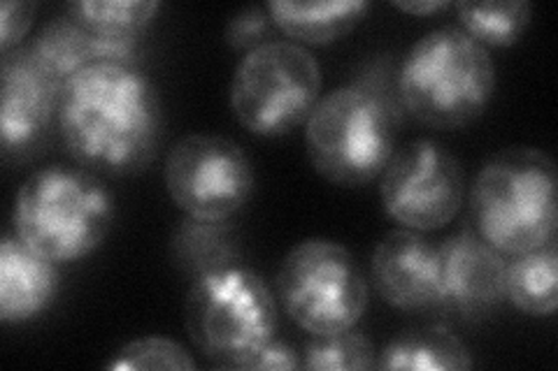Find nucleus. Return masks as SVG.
Segmentation results:
<instances>
[{"label":"nucleus","instance_id":"nucleus-1","mask_svg":"<svg viewBox=\"0 0 558 371\" xmlns=\"http://www.w3.org/2000/svg\"><path fill=\"white\" fill-rule=\"evenodd\" d=\"M59 135L68 156L94 174L143 172L163 137L159 88L137 67H84L63 84Z\"/></svg>","mask_w":558,"mask_h":371},{"label":"nucleus","instance_id":"nucleus-2","mask_svg":"<svg viewBox=\"0 0 558 371\" xmlns=\"http://www.w3.org/2000/svg\"><path fill=\"white\" fill-rule=\"evenodd\" d=\"M403 114L396 84L379 67L322 96L305 121L312 168L338 186L371 184L398 149Z\"/></svg>","mask_w":558,"mask_h":371},{"label":"nucleus","instance_id":"nucleus-3","mask_svg":"<svg viewBox=\"0 0 558 371\" xmlns=\"http://www.w3.org/2000/svg\"><path fill=\"white\" fill-rule=\"evenodd\" d=\"M556 163L535 147H508L480 168L470 186V225L502 256L556 239Z\"/></svg>","mask_w":558,"mask_h":371},{"label":"nucleus","instance_id":"nucleus-4","mask_svg":"<svg viewBox=\"0 0 558 371\" xmlns=\"http://www.w3.org/2000/svg\"><path fill=\"white\" fill-rule=\"evenodd\" d=\"M494 91L492 54L459 26L435 28L418 38L396 73V94L403 110L440 131L480 119Z\"/></svg>","mask_w":558,"mask_h":371},{"label":"nucleus","instance_id":"nucleus-5","mask_svg":"<svg viewBox=\"0 0 558 371\" xmlns=\"http://www.w3.org/2000/svg\"><path fill=\"white\" fill-rule=\"evenodd\" d=\"M114 217V198L98 174L47 165L28 174L16 190L12 227L33 251L61 264L100 249Z\"/></svg>","mask_w":558,"mask_h":371},{"label":"nucleus","instance_id":"nucleus-6","mask_svg":"<svg viewBox=\"0 0 558 371\" xmlns=\"http://www.w3.org/2000/svg\"><path fill=\"white\" fill-rule=\"evenodd\" d=\"M189 339L217 367L244 369L277 334V297L240 262L194 279L184 299Z\"/></svg>","mask_w":558,"mask_h":371},{"label":"nucleus","instance_id":"nucleus-7","mask_svg":"<svg viewBox=\"0 0 558 371\" xmlns=\"http://www.w3.org/2000/svg\"><path fill=\"white\" fill-rule=\"evenodd\" d=\"M322 67L291 40H270L247 51L231 79V110L242 128L282 137L305 126L322 100Z\"/></svg>","mask_w":558,"mask_h":371},{"label":"nucleus","instance_id":"nucleus-8","mask_svg":"<svg viewBox=\"0 0 558 371\" xmlns=\"http://www.w3.org/2000/svg\"><path fill=\"white\" fill-rule=\"evenodd\" d=\"M277 299L307 334H338L356 327L368 309V281L347 246L310 237L284 256L275 279Z\"/></svg>","mask_w":558,"mask_h":371},{"label":"nucleus","instance_id":"nucleus-9","mask_svg":"<svg viewBox=\"0 0 558 371\" xmlns=\"http://www.w3.org/2000/svg\"><path fill=\"white\" fill-rule=\"evenodd\" d=\"M163 182L170 200L196 221H229L254 196V165L235 139L191 133L168 151Z\"/></svg>","mask_w":558,"mask_h":371},{"label":"nucleus","instance_id":"nucleus-10","mask_svg":"<svg viewBox=\"0 0 558 371\" xmlns=\"http://www.w3.org/2000/svg\"><path fill=\"white\" fill-rule=\"evenodd\" d=\"M379 176L381 207L405 230L430 233L451 223L461 211L463 165L435 139L422 137L398 147Z\"/></svg>","mask_w":558,"mask_h":371},{"label":"nucleus","instance_id":"nucleus-11","mask_svg":"<svg viewBox=\"0 0 558 371\" xmlns=\"http://www.w3.org/2000/svg\"><path fill=\"white\" fill-rule=\"evenodd\" d=\"M0 139L3 158L26 161L40 153L59 126L63 84L47 73L31 47H16L0 63Z\"/></svg>","mask_w":558,"mask_h":371},{"label":"nucleus","instance_id":"nucleus-12","mask_svg":"<svg viewBox=\"0 0 558 371\" xmlns=\"http://www.w3.org/2000/svg\"><path fill=\"white\" fill-rule=\"evenodd\" d=\"M440 251V307L445 311L482 316L505 299L508 256L486 244L473 225L438 244Z\"/></svg>","mask_w":558,"mask_h":371},{"label":"nucleus","instance_id":"nucleus-13","mask_svg":"<svg viewBox=\"0 0 558 371\" xmlns=\"http://www.w3.org/2000/svg\"><path fill=\"white\" fill-rule=\"evenodd\" d=\"M373 284L400 311L440 307V251L414 230H393L373 253Z\"/></svg>","mask_w":558,"mask_h":371},{"label":"nucleus","instance_id":"nucleus-14","mask_svg":"<svg viewBox=\"0 0 558 371\" xmlns=\"http://www.w3.org/2000/svg\"><path fill=\"white\" fill-rule=\"evenodd\" d=\"M57 262L33 251L14 233L0 244V321L22 325L45 313L59 295Z\"/></svg>","mask_w":558,"mask_h":371},{"label":"nucleus","instance_id":"nucleus-15","mask_svg":"<svg viewBox=\"0 0 558 371\" xmlns=\"http://www.w3.org/2000/svg\"><path fill=\"white\" fill-rule=\"evenodd\" d=\"M275 26L289 35L291 42L330 45L352 33L368 14L365 0H328V3H293L270 0L266 5Z\"/></svg>","mask_w":558,"mask_h":371},{"label":"nucleus","instance_id":"nucleus-16","mask_svg":"<svg viewBox=\"0 0 558 371\" xmlns=\"http://www.w3.org/2000/svg\"><path fill=\"white\" fill-rule=\"evenodd\" d=\"M473 353L445 327H416L400 332L381 348L377 369L410 371H468L473 369Z\"/></svg>","mask_w":558,"mask_h":371},{"label":"nucleus","instance_id":"nucleus-17","mask_svg":"<svg viewBox=\"0 0 558 371\" xmlns=\"http://www.w3.org/2000/svg\"><path fill=\"white\" fill-rule=\"evenodd\" d=\"M505 299L529 316H551L558 309V246L556 239L539 249L508 260Z\"/></svg>","mask_w":558,"mask_h":371},{"label":"nucleus","instance_id":"nucleus-18","mask_svg":"<svg viewBox=\"0 0 558 371\" xmlns=\"http://www.w3.org/2000/svg\"><path fill=\"white\" fill-rule=\"evenodd\" d=\"M235 227L226 221L184 219L172 235V258L182 272L201 276L226 264L240 262V244Z\"/></svg>","mask_w":558,"mask_h":371},{"label":"nucleus","instance_id":"nucleus-19","mask_svg":"<svg viewBox=\"0 0 558 371\" xmlns=\"http://www.w3.org/2000/svg\"><path fill=\"white\" fill-rule=\"evenodd\" d=\"M159 10V0H73L65 16L100 38L140 40Z\"/></svg>","mask_w":558,"mask_h":371},{"label":"nucleus","instance_id":"nucleus-20","mask_svg":"<svg viewBox=\"0 0 558 371\" xmlns=\"http://www.w3.org/2000/svg\"><path fill=\"white\" fill-rule=\"evenodd\" d=\"M451 8L457 10L459 28L482 47L517 45L533 20L529 0H484V3L461 0Z\"/></svg>","mask_w":558,"mask_h":371},{"label":"nucleus","instance_id":"nucleus-21","mask_svg":"<svg viewBox=\"0 0 558 371\" xmlns=\"http://www.w3.org/2000/svg\"><path fill=\"white\" fill-rule=\"evenodd\" d=\"M28 47L47 73L54 75L61 84L77 75L80 70L96 65L94 35L70 16H57L47 22Z\"/></svg>","mask_w":558,"mask_h":371},{"label":"nucleus","instance_id":"nucleus-22","mask_svg":"<svg viewBox=\"0 0 558 371\" xmlns=\"http://www.w3.org/2000/svg\"><path fill=\"white\" fill-rule=\"evenodd\" d=\"M373 342L359 330L338 334H312L305 344L301 367L310 371H365L377 367Z\"/></svg>","mask_w":558,"mask_h":371},{"label":"nucleus","instance_id":"nucleus-23","mask_svg":"<svg viewBox=\"0 0 558 371\" xmlns=\"http://www.w3.org/2000/svg\"><path fill=\"white\" fill-rule=\"evenodd\" d=\"M112 371H147V369H174L194 371L198 364L191 353L178 342L166 337H140L121 346L114 358L105 364Z\"/></svg>","mask_w":558,"mask_h":371},{"label":"nucleus","instance_id":"nucleus-24","mask_svg":"<svg viewBox=\"0 0 558 371\" xmlns=\"http://www.w3.org/2000/svg\"><path fill=\"white\" fill-rule=\"evenodd\" d=\"M275 28L268 8H244L226 26V42L235 51H252L270 42Z\"/></svg>","mask_w":558,"mask_h":371},{"label":"nucleus","instance_id":"nucleus-25","mask_svg":"<svg viewBox=\"0 0 558 371\" xmlns=\"http://www.w3.org/2000/svg\"><path fill=\"white\" fill-rule=\"evenodd\" d=\"M38 12L35 3H14V0H5L0 5V51L8 54V51L22 47L24 35L33 26V16Z\"/></svg>","mask_w":558,"mask_h":371},{"label":"nucleus","instance_id":"nucleus-26","mask_svg":"<svg viewBox=\"0 0 558 371\" xmlns=\"http://www.w3.org/2000/svg\"><path fill=\"white\" fill-rule=\"evenodd\" d=\"M301 367V356L291 344L282 339H272L264 348H260L258 356L244 367L250 371H289Z\"/></svg>","mask_w":558,"mask_h":371},{"label":"nucleus","instance_id":"nucleus-27","mask_svg":"<svg viewBox=\"0 0 558 371\" xmlns=\"http://www.w3.org/2000/svg\"><path fill=\"white\" fill-rule=\"evenodd\" d=\"M393 8L400 12H408L414 16H430L435 12H442L449 10L451 3L449 0H393Z\"/></svg>","mask_w":558,"mask_h":371}]
</instances>
